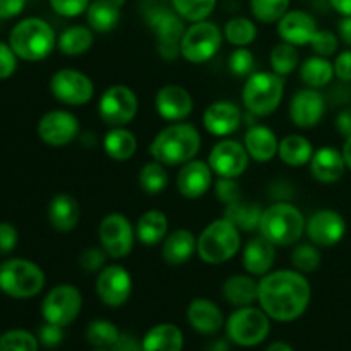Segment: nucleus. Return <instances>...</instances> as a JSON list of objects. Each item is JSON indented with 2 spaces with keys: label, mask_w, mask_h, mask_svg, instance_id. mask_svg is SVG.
I'll list each match as a JSON object with an SVG mask.
<instances>
[{
  "label": "nucleus",
  "mask_w": 351,
  "mask_h": 351,
  "mask_svg": "<svg viewBox=\"0 0 351 351\" xmlns=\"http://www.w3.org/2000/svg\"><path fill=\"white\" fill-rule=\"evenodd\" d=\"M312 288L305 274L297 269L271 271L259 281L261 308L276 322H293L305 314Z\"/></svg>",
  "instance_id": "nucleus-1"
},
{
  "label": "nucleus",
  "mask_w": 351,
  "mask_h": 351,
  "mask_svg": "<svg viewBox=\"0 0 351 351\" xmlns=\"http://www.w3.org/2000/svg\"><path fill=\"white\" fill-rule=\"evenodd\" d=\"M201 143V134L192 123L175 122L156 134L149 153L165 167H182L197 156Z\"/></svg>",
  "instance_id": "nucleus-2"
},
{
  "label": "nucleus",
  "mask_w": 351,
  "mask_h": 351,
  "mask_svg": "<svg viewBox=\"0 0 351 351\" xmlns=\"http://www.w3.org/2000/svg\"><path fill=\"white\" fill-rule=\"evenodd\" d=\"M9 45L14 53L27 62L45 60L57 47L55 31L47 21L40 17H27L12 27Z\"/></svg>",
  "instance_id": "nucleus-3"
},
{
  "label": "nucleus",
  "mask_w": 351,
  "mask_h": 351,
  "mask_svg": "<svg viewBox=\"0 0 351 351\" xmlns=\"http://www.w3.org/2000/svg\"><path fill=\"white\" fill-rule=\"evenodd\" d=\"M305 232V218L297 206L290 202H274L263 211L259 233L276 247L297 243Z\"/></svg>",
  "instance_id": "nucleus-4"
},
{
  "label": "nucleus",
  "mask_w": 351,
  "mask_h": 351,
  "mask_svg": "<svg viewBox=\"0 0 351 351\" xmlns=\"http://www.w3.org/2000/svg\"><path fill=\"white\" fill-rule=\"evenodd\" d=\"M240 247V230L226 218L211 221L197 237V256L213 266L228 263L239 254Z\"/></svg>",
  "instance_id": "nucleus-5"
},
{
  "label": "nucleus",
  "mask_w": 351,
  "mask_h": 351,
  "mask_svg": "<svg viewBox=\"0 0 351 351\" xmlns=\"http://www.w3.org/2000/svg\"><path fill=\"white\" fill-rule=\"evenodd\" d=\"M146 23L156 38V48L161 58L173 62L180 55V43L185 34V19L170 5H149L146 10Z\"/></svg>",
  "instance_id": "nucleus-6"
},
{
  "label": "nucleus",
  "mask_w": 351,
  "mask_h": 351,
  "mask_svg": "<svg viewBox=\"0 0 351 351\" xmlns=\"http://www.w3.org/2000/svg\"><path fill=\"white\" fill-rule=\"evenodd\" d=\"M285 95V79L276 72H254L242 89L245 108L256 117H269L280 108Z\"/></svg>",
  "instance_id": "nucleus-7"
},
{
  "label": "nucleus",
  "mask_w": 351,
  "mask_h": 351,
  "mask_svg": "<svg viewBox=\"0 0 351 351\" xmlns=\"http://www.w3.org/2000/svg\"><path fill=\"white\" fill-rule=\"evenodd\" d=\"M43 269L26 259H7L0 264V290L10 298L27 300L45 288Z\"/></svg>",
  "instance_id": "nucleus-8"
},
{
  "label": "nucleus",
  "mask_w": 351,
  "mask_h": 351,
  "mask_svg": "<svg viewBox=\"0 0 351 351\" xmlns=\"http://www.w3.org/2000/svg\"><path fill=\"white\" fill-rule=\"evenodd\" d=\"M226 338L242 348H254L267 339L271 331V317L263 311L249 305L230 314L225 322Z\"/></svg>",
  "instance_id": "nucleus-9"
},
{
  "label": "nucleus",
  "mask_w": 351,
  "mask_h": 351,
  "mask_svg": "<svg viewBox=\"0 0 351 351\" xmlns=\"http://www.w3.org/2000/svg\"><path fill=\"white\" fill-rule=\"evenodd\" d=\"M221 43V29L208 19L199 21L185 29L180 43V55L191 64H204L218 53Z\"/></svg>",
  "instance_id": "nucleus-10"
},
{
  "label": "nucleus",
  "mask_w": 351,
  "mask_h": 351,
  "mask_svg": "<svg viewBox=\"0 0 351 351\" xmlns=\"http://www.w3.org/2000/svg\"><path fill=\"white\" fill-rule=\"evenodd\" d=\"M82 308V295L74 285H57L41 302V314L45 322L60 328L71 326L79 317Z\"/></svg>",
  "instance_id": "nucleus-11"
},
{
  "label": "nucleus",
  "mask_w": 351,
  "mask_h": 351,
  "mask_svg": "<svg viewBox=\"0 0 351 351\" xmlns=\"http://www.w3.org/2000/svg\"><path fill=\"white\" fill-rule=\"evenodd\" d=\"M137 112H139V99L129 86H110L98 101L99 119L110 127L127 125L136 119Z\"/></svg>",
  "instance_id": "nucleus-12"
},
{
  "label": "nucleus",
  "mask_w": 351,
  "mask_h": 351,
  "mask_svg": "<svg viewBox=\"0 0 351 351\" xmlns=\"http://www.w3.org/2000/svg\"><path fill=\"white\" fill-rule=\"evenodd\" d=\"M99 243L112 259H123L134 249L136 230L122 213H110L101 219L98 228Z\"/></svg>",
  "instance_id": "nucleus-13"
},
{
  "label": "nucleus",
  "mask_w": 351,
  "mask_h": 351,
  "mask_svg": "<svg viewBox=\"0 0 351 351\" xmlns=\"http://www.w3.org/2000/svg\"><path fill=\"white\" fill-rule=\"evenodd\" d=\"M50 91L55 99L64 105H86L95 96V84L91 79L75 69H60L50 79Z\"/></svg>",
  "instance_id": "nucleus-14"
},
{
  "label": "nucleus",
  "mask_w": 351,
  "mask_h": 351,
  "mask_svg": "<svg viewBox=\"0 0 351 351\" xmlns=\"http://www.w3.org/2000/svg\"><path fill=\"white\" fill-rule=\"evenodd\" d=\"M96 293L106 307H122L132 295V276L119 264L105 266L96 278Z\"/></svg>",
  "instance_id": "nucleus-15"
},
{
  "label": "nucleus",
  "mask_w": 351,
  "mask_h": 351,
  "mask_svg": "<svg viewBox=\"0 0 351 351\" xmlns=\"http://www.w3.org/2000/svg\"><path fill=\"white\" fill-rule=\"evenodd\" d=\"M249 153L239 141L223 139L215 144L208 156L213 173L225 178H239L249 167Z\"/></svg>",
  "instance_id": "nucleus-16"
},
{
  "label": "nucleus",
  "mask_w": 351,
  "mask_h": 351,
  "mask_svg": "<svg viewBox=\"0 0 351 351\" xmlns=\"http://www.w3.org/2000/svg\"><path fill=\"white\" fill-rule=\"evenodd\" d=\"M79 120L67 110H51L45 113L38 122V136L51 147H62L71 144L79 136Z\"/></svg>",
  "instance_id": "nucleus-17"
},
{
  "label": "nucleus",
  "mask_w": 351,
  "mask_h": 351,
  "mask_svg": "<svg viewBox=\"0 0 351 351\" xmlns=\"http://www.w3.org/2000/svg\"><path fill=\"white\" fill-rule=\"evenodd\" d=\"M308 240L317 247H335L345 239L346 221L335 209H321L305 223Z\"/></svg>",
  "instance_id": "nucleus-18"
},
{
  "label": "nucleus",
  "mask_w": 351,
  "mask_h": 351,
  "mask_svg": "<svg viewBox=\"0 0 351 351\" xmlns=\"http://www.w3.org/2000/svg\"><path fill=\"white\" fill-rule=\"evenodd\" d=\"M154 106L158 115L167 122H184L194 110V99L184 86L167 84L158 89L154 96Z\"/></svg>",
  "instance_id": "nucleus-19"
},
{
  "label": "nucleus",
  "mask_w": 351,
  "mask_h": 351,
  "mask_svg": "<svg viewBox=\"0 0 351 351\" xmlns=\"http://www.w3.org/2000/svg\"><path fill=\"white\" fill-rule=\"evenodd\" d=\"M326 113V99L317 89H300L290 101V119L300 129H312Z\"/></svg>",
  "instance_id": "nucleus-20"
},
{
  "label": "nucleus",
  "mask_w": 351,
  "mask_h": 351,
  "mask_svg": "<svg viewBox=\"0 0 351 351\" xmlns=\"http://www.w3.org/2000/svg\"><path fill=\"white\" fill-rule=\"evenodd\" d=\"M213 170L208 161L191 160L182 165L177 175V189L185 199H199L211 189Z\"/></svg>",
  "instance_id": "nucleus-21"
},
{
  "label": "nucleus",
  "mask_w": 351,
  "mask_h": 351,
  "mask_svg": "<svg viewBox=\"0 0 351 351\" xmlns=\"http://www.w3.org/2000/svg\"><path fill=\"white\" fill-rule=\"evenodd\" d=\"M317 29L319 27L315 19L305 10H288L278 21V34H280V38L285 43L295 45V47L311 45Z\"/></svg>",
  "instance_id": "nucleus-22"
},
{
  "label": "nucleus",
  "mask_w": 351,
  "mask_h": 351,
  "mask_svg": "<svg viewBox=\"0 0 351 351\" xmlns=\"http://www.w3.org/2000/svg\"><path fill=\"white\" fill-rule=\"evenodd\" d=\"M202 123H204V129L211 136L228 137L242 123V112H240V108L235 103L221 99V101L211 103L204 110Z\"/></svg>",
  "instance_id": "nucleus-23"
},
{
  "label": "nucleus",
  "mask_w": 351,
  "mask_h": 351,
  "mask_svg": "<svg viewBox=\"0 0 351 351\" xmlns=\"http://www.w3.org/2000/svg\"><path fill=\"white\" fill-rule=\"evenodd\" d=\"M274 257H276V245L259 233V237H254L247 242L242 252V264L250 276L263 278L273 269Z\"/></svg>",
  "instance_id": "nucleus-24"
},
{
  "label": "nucleus",
  "mask_w": 351,
  "mask_h": 351,
  "mask_svg": "<svg viewBox=\"0 0 351 351\" xmlns=\"http://www.w3.org/2000/svg\"><path fill=\"white\" fill-rule=\"evenodd\" d=\"M187 321L199 335L213 336L225 326V317L215 302L208 298H194L187 307Z\"/></svg>",
  "instance_id": "nucleus-25"
},
{
  "label": "nucleus",
  "mask_w": 351,
  "mask_h": 351,
  "mask_svg": "<svg viewBox=\"0 0 351 351\" xmlns=\"http://www.w3.org/2000/svg\"><path fill=\"white\" fill-rule=\"evenodd\" d=\"M312 177L321 184H335L345 173V158H343L341 151H338L332 146H322L312 156L311 163Z\"/></svg>",
  "instance_id": "nucleus-26"
},
{
  "label": "nucleus",
  "mask_w": 351,
  "mask_h": 351,
  "mask_svg": "<svg viewBox=\"0 0 351 351\" xmlns=\"http://www.w3.org/2000/svg\"><path fill=\"white\" fill-rule=\"evenodd\" d=\"M48 221L58 233H71L81 219V206L71 194H57L48 204Z\"/></svg>",
  "instance_id": "nucleus-27"
},
{
  "label": "nucleus",
  "mask_w": 351,
  "mask_h": 351,
  "mask_svg": "<svg viewBox=\"0 0 351 351\" xmlns=\"http://www.w3.org/2000/svg\"><path fill=\"white\" fill-rule=\"evenodd\" d=\"M197 252V239L194 233L187 228H178L168 233L167 239L163 240V249H161V257L170 266H180Z\"/></svg>",
  "instance_id": "nucleus-28"
},
{
  "label": "nucleus",
  "mask_w": 351,
  "mask_h": 351,
  "mask_svg": "<svg viewBox=\"0 0 351 351\" xmlns=\"http://www.w3.org/2000/svg\"><path fill=\"white\" fill-rule=\"evenodd\" d=\"M125 0H95L86 10V21L96 33H110L115 29L122 17Z\"/></svg>",
  "instance_id": "nucleus-29"
},
{
  "label": "nucleus",
  "mask_w": 351,
  "mask_h": 351,
  "mask_svg": "<svg viewBox=\"0 0 351 351\" xmlns=\"http://www.w3.org/2000/svg\"><path fill=\"white\" fill-rule=\"evenodd\" d=\"M280 141L274 130L266 125H254L245 134V149L254 161L267 163L278 154Z\"/></svg>",
  "instance_id": "nucleus-30"
},
{
  "label": "nucleus",
  "mask_w": 351,
  "mask_h": 351,
  "mask_svg": "<svg viewBox=\"0 0 351 351\" xmlns=\"http://www.w3.org/2000/svg\"><path fill=\"white\" fill-rule=\"evenodd\" d=\"M223 298L233 307H249L259 298V283L252 276L235 274L223 283Z\"/></svg>",
  "instance_id": "nucleus-31"
},
{
  "label": "nucleus",
  "mask_w": 351,
  "mask_h": 351,
  "mask_svg": "<svg viewBox=\"0 0 351 351\" xmlns=\"http://www.w3.org/2000/svg\"><path fill=\"white\" fill-rule=\"evenodd\" d=\"M168 235V218L160 209L143 213L136 223V239L143 245L154 247L163 242Z\"/></svg>",
  "instance_id": "nucleus-32"
},
{
  "label": "nucleus",
  "mask_w": 351,
  "mask_h": 351,
  "mask_svg": "<svg viewBox=\"0 0 351 351\" xmlns=\"http://www.w3.org/2000/svg\"><path fill=\"white\" fill-rule=\"evenodd\" d=\"M184 350V335L180 328L170 322H163L144 335L143 351H182Z\"/></svg>",
  "instance_id": "nucleus-33"
},
{
  "label": "nucleus",
  "mask_w": 351,
  "mask_h": 351,
  "mask_svg": "<svg viewBox=\"0 0 351 351\" xmlns=\"http://www.w3.org/2000/svg\"><path fill=\"white\" fill-rule=\"evenodd\" d=\"M314 146L307 137L300 136V134H290V136L283 137L280 141V147H278V156L288 167H305L311 163L312 156H314Z\"/></svg>",
  "instance_id": "nucleus-34"
},
{
  "label": "nucleus",
  "mask_w": 351,
  "mask_h": 351,
  "mask_svg": "<svg viewBox=\"0 0 351 351\" xmlns=\"http://www.w3.org/2000/svg\"><path fill=\"white\" fill-rule=\"evenodd\" d=\"M103 151L113 161H129L137 151V139L130 130L113 127L103 137Z\"/></svg>",
  "instance_id": "nucleus-35"
},
{
  "label": "nucleus",
  "mask_w": 351,
  "mask_h": 351,
  "mask_svg": "<svg viewBox=\"0 0 351 351\" xmlns=\"http://www.w3.org/2000/svg\"><path fill=\"white\" fill-rule=\"evenodd\" d=\"M95 34L89 26H71L58 36L57 47L67 57H79L91 50Z\"/></svg>",
  "instance_id": "nucleus-36"
},
{
  "label": "nucleus",
  "mask_w": 351,
  "mask_h": 351,
  "mask_svg": "<svg viewBox=\"0 0 351 351\" xmlns=\"http://www.w3.org/2000/svg\"><path fill=\"white\" fill-rule=\"evenodd\" d=\"M332 77H335V65L321 55L307 58L300 67V79L307 88H324L332 81Z\"/></svg>",
  "instance_id": "nucleus-37"
},
{
  "label": "nucleus",
  "mask_w": 351,
  "mask_h": 351,
  "mask_svg": "<svg viewBox=\"0 0 351 351\" xmlns=\"http://www.w3.org/2000/svg\"><path fill=\"white\" fill-rule=\"evenodd\" d=\"M264 209L254 202H243L242 199L225 208V218L230 219L240 232H256L259 230L261 216Z\"/></svg>",
  "instance_id": "nucleus-38"
},
{
  "label": "nucleus",
  "mask_w": 351,
  "mask_h": 351,
  "mask_svg": "<svg viewBox=\"0 0 351 351\" xmlns=\"http://www.w3.org/2000/svg\"><path fill=\"white\" fill-rule=\"evenodd\" d=\"M223 36L226 38L230 45L240 48V47H249L256 41L257 38V26L254 21L249 17H233L228 23L225 24L223 29Z\"/></svg>",
  "instance_id": "nucleus-39"
},
{
  "label": "nucleus",
  "mask_w": 351,
  "mask_h": 351,
  "mask_svg": "<svg viewBox=\"0 0 351 351\" xmlns=\"http://www.w3.org/2000/svg\"><path fill=\"white\" fill-rule=\"evenodd\" d=\"M120 331L113 322L106 319H96L91 321L86 328V339L95 348H113V345L119 339Z\"/></svg>",
  "instance_id": "nucleus-40"
},
{
  "label": "nucleus",
  "mask_w": 351,
  "mask_h": 351,
  "mask_svg": "<svg viewBox=\"0 0 351 351\" xmlns=\"http://www.w3.org/2000/svg\"><path fill=\"white\" fill-rule=\"evenodd\" d=\"M139 185L146 194H161L168 187V173L165 170V165L158 161H149L144 165L139 171Z\"/></svg>",
  "instance_id": "nucleus-41"
},
{
  "label": "nucleus",
  "mask_w": 351,
  "mask_h": 351,
  "mask_svg": "<svg viewBox=\"0 0 351 351\" xmlns=\"http://www.w3.org/2000/svg\"><path fill=\"white\" fill-rule=\"evenodd\" d=\"M271 67L273 72H276L278 75L285 77V75L291 74L295 69L298 67V62H300V55H298L297 47L290 43H280L271 50L269 55Z\"/></svg>",
  "instance_id": "nucleus-42"
},
{
  "label": "nucleus",
  "mask_w": 351,
  "mask_h": 351,
  "mask_svg": "<svg viewBox=\"0 0 351 351\" xmlns=\"http://www.w3.org/2000/svg\"><path fill=\"white\" fill-rule=\"evenodd\" d=\"M291 0H250L254 19L263 24L278 23L290 9Z\"/></svg>",
  "instance_id": "nucleus-43"
},
{
  "label": "nucleus",
  "mask_w": 351,
  "mask_h": 351,
  "mask_svg": "<svg viewBox=\"0 0 351 351\" xmlns=\"http://www.w3.org/2000/svg\"><path fill=\"white\" fill-rule=\"evenodd\" d=\"M170 3L185 21L199 23L211 16L218 0H170Z\"/></svg>",
  "instance_id": "nucleus-44"
},
{
  "label": "nucleus",
  "mask_w": 351,
  "mask_h": 351,
  "mask_svg": "<svg viewBox=\"0 0 351 351\" xmlns=\"http://www.w3.org/2000/svg\"><path fill=\"white\" fill-rule=\"evenodd\" d=\"M38 336L24 329H10L0 335V351H38Z\"/></svg>",
  "instance_id": "nucleus-45"
},
{
  "label": "nucleus",
  "mask_w": 351,
  "mask_h": 351,
  "mask_svg": "<svg viewBox=\"0 0 351 351\" xmlns=\"http://www.w3.org/2000/svg\"><path fill=\"white\" fill-rule=\"evenodd\" d=\"M291 264L302 274L315 273L321 266V252L317 245L312 243H298L291 252Z\"/></svg>",
  "instance_id": "nucleus-46"
},
{
  "label": "nucleus",
  "mask_w": 351,
  "mask_h": 351,
  "mask_svg": "<svg viewBox=\"0 0 351 351\" xmlns=\"http://www.w3.org/2000/svg\"><path fill=\"white\" fill-rule=\"evenodd\" d=\"M228 67L237 77H249L256 67V58H254L252 51L247 50V47H240L230 55Z\"/></svg>",
  "instance_id": "nucleus-47"
},
{
  "label": "nucleus",
  "mask_w": 351,
  "mask_h": 351,
  "mask_svg": "<svg viewBox=\"0 0 351 351\" xmlns=\"http://www.w3.org/2000/svg\"><path fill=\"white\" fill-rule=\"evenodd\" d=\"M311 47L314 48V51L321 57H331L338 51L339 47V40L332 31L329 29H317V33L314 34L311 41Z\"/></svg>",
  "instance_id": "nucleus-48"
},
{
  "label": "nucleus",
  "mask_w": 351,
  "mask_h": 351,
  "mask_svg": "<svg viewBox=\"0 0 351 351\" xmlns=\"http://www.w3.org/2000/svg\"><path fill=\"white\" fill-rule=\"evenodd\" d=\"M215 194L225 206L233 204V202L242 199V192H240V185L237 178L219 177L218 182L215 184Z\"/></svg>",
  "instance_id": "nucleus-49"
},
{
  "label": "nucleus",
  "mask_w": 351,
  "mask_h": 351,
  "mask_svg": "<svg viewBox=\"0 0 351 351\" xmlns=\"http://www.w3.org/2000/svg\"><path fill=\"white\" fill-rule=\"evenodd\" d=\"M106 256L108 254L101 249H96V247H91V249H86L84 252L79 256V266L82 267L84 273H99V271L105 267L106 264Z\"/></svg>",
  "instance_id": "nucleus-50"
},
{
  "label": "nucleus",
  "mask_w": 351,
  "mask_h": 351,
  "mask_svg": "<svg viewBox=\"0 0 351 351\" xmlns=\"http://www.w3.org/2000/svg\"><path fill=\"white\" fill-rule=\"evenodd\" d=\"M91 0H50L55 14L62 17H77L86 14Z\"/></svg>",
  "instance_id": "nucleus-51"
},
{
  "label": "nucleus",
  "mask_w": 351,
  "mask_h": 351,
  "mask_svg": "<svg viewBox=\"0 0 351 351\" xmlns=\"http://www.w3.org/2000/svg\"><path fill=\"white\" fill-rule=\"evenodd\" d=\"M38 341L47 348H57L62 341H64V328L57 324H50L45 322L40 329H38Z\"/></svg>",
  "instance_id": "nucleus-52"
},
{
  "label": "nucleus",
  "mask_w": 351,
  "mask_h": 351,
  "mask_svg": "<svg viewBox=\"0 0 351 351\" xmlns=\"http://www.w3.org/2000/svg\"><path fill=\"white\" fill-rule=\"evenodd\" d=\"M17 69V55L10 48V45H5L0 41V81L9 79Z\"/></svg>",
  "instance_id": "nucleus-53"
},
{
  "label": "nucleus",
  "mask_w": 351,
  "mask_h": 351,
  "mask_svg": "<svg viewBox=\"0 0 351 351\" xmlns=\"http://www.w3.org/2000/svg\"><path fill=\"white\" fill-rule=\"evenodd\" d=\"M19 242V233H17L16 226L10 223H0V254L5 256L10 254L17 247Z\"/></svg>",
  "instance_id": "nucleus-54"
},
{
  "label": "nucleus",
  "mask_w": 351,
  "mask_h": 351,
  "mask_svg": "<svg viewBox=\"0 0 351 351\" xmlns=\"http://www.w3.org/2000/svg\"><path fill=\"white\" fill-rule=\"evenodd\" d=\"M335 75L345 82H351V50L341 51L336 55L335 60Z\"/></svg>",
  "instance_id": "nucleus-55"
},
{
  "label": "nucleus",
  "mask_w": 351,
  "mask_h": 351,
  "mask_svg": "<svg viewBox=\"0 0 351 351\" xmlns=\"http://www.w3.org/2000/svg\"><path fill=\"white\" fill-rule=\"evenodd\" d=\"M112 351H143V339L139 341L132 332H120Z\"/></svg>",
  "instance_id": "nucleus-56"
},
{
  "label": "nucleus",
  "mask_w": 351,
  "mask_h": 351,
  "mask_svg": "<svg viewBox=\"0 0 351 351\" xmlns=\"http://www.w3.org/2000/svg\"><path fill=\"white\" fill-rule=\"evenodd\" d=\"M26 7V0H0V19H12Z\"/></svg>",
  "instance_id": "nucleus-57"
},
{
  "label": "nucleus",
  "mask_w": 351,
  "mask_h": 351,
  "mask_svg": "<svg viewBox=\"0 0 351 351\" xmlns=\"http://www.w3.org/2000/svg\"><path fill=\"white\" fill-rule=\"evenodd\" d=\"M336 129L341 136L350 137L351 136V110H343L336 119Z\"/></svg>",
  "instance_id": "nucleus-58"
},
{
  "label": "nucleus",
  "mask_w": 351,
  "mask_h": 351,
  "mask_svg": "<svg viewBox=\"0 0 351 351\" xmlns=\"http://www.w3.org/2000/svg\"><path fill=\"white\" fill-rule=\"evenodd\" d=\"M339 36L348 47H351V16L343 17L339 21Z\"/></svg>",
  "instance_id": "nucleus-59"
},
{
  "label": "nucleus",
  "mask_w": 351,
  "mask_h": 351,
  "mask_svg": "<svg viewBox=\"0 0 351 351\" xmlns=\"http://www.w3.org/2000/svg\"><path fill=\"white\" fill-rule=\"evenodd\" d=\"M329 3L343 17L351 16V0H329Z\"/></svg>",
  "instance_id": "nucleus-60"
},
{
  "label": "nucleus",
  "mask_w": 351,
  "mask_h": 351,
  "mask_svg": "<svg viewBox=\"0 0 351 351\" xmlns=\"http://www.w3.org/2000/svg\"><path fill=\"white\" fill-rule=\"evenodd\" d=\"M204 351H230V343L223 338L213 339V341L206 345Z\"/></svg>",
  "instance_id": "nucleus-61"
},
{
  "label": "nucleus",
  "mask_w": 351,
  "mask_h": 351,
  "mask_svg": "<svg viewBox=\"0 0 351 351\" xmlns=\"http://www.w3.org/2000/svg\"><path fill=\"white\" fill-rule=\"evenodd\" d=\"M343 158H345V163H346V168L351 171V136L346 137L345 139V144H343Z\"/></svg>",
  "instance_id": "nucleus-62"
},
{
  "label": "nucleus",
  "mask_w": 351,
  "mask_h": 351,
  "mask_svg": "<svg viewBox=\"0 0 351 351\" xmlns=\"http://www.w3.org/2000/svg\"><path fill=\"white\" fill-rule=\"evenodd\" d=\"M266 351H293V348L285 341H274L267 346Z\"/></svg>",
  "instance_id": "nucleus-63"
},
{
  "label": "nucleus",
  "mask_w": 351,
  "mask_h": 351,
  "mask_svg": "<svg viewBox=\"0 0 351 351\" xmlns=\"http://www.w3.org/2000/svg\"><path fill=\"white\" fill-rule=\"evenodd\" d=\"M93 351H112L110 348H95Z\"/></svg>",
  "instance_id": "nucleus-64"
}]
</instances>
